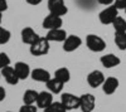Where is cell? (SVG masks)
<instances>
[{"instance_id": "cell-1", "label": "cell", "mask_w": 126, "mask_h": 112, "mask_svg": "<svg viewBox=\"0 0 126 112\" xmlns=\"http://www.w3.org/2000/svg\"><path fill=\"white\" fill-rule=\"evenodd\" d=\"M50 42L46 38V37H39L35 42L29 47V52L32 56L34 57H42V56H46L49 52V48H50Z\"/></svg>"}, {"instance_id": "cell-2", "label": "cell", "mask_w": 126, "mask_h": 112, "mask_svg": "<svg viewBox=\"0 0 126 112\" xmlns=\"http://www.w3.org/2000/svg\"><path fill=\"white\" fill-rule=\"evenodd\" d=\"M86 44L91 52H94V53L103 52L106 49V42L96 34H88L86 37Z\"/></svg>"}, {"instance_id": "cell-3", "label": "cell", "mask_w": 126, "mask_h": 112, "mask_svg": "<svg viewBox=\"0 0 126 112\" xmlns=\"http://www.w3.org/2000/svg\"><path fill=\"white\" fill-rule=\"evenodd\" d=\"M119 16V10L115 8L113 5H110L107 8H105L102 12L98 14V19L101 24L107 25V24H112L113 20Z\"/></svg>"}, {"instance_id": "cell-4", "label": "cell", "mask_w": 126, "mask_h": 112, "mask_svg": "<svg viewBox=\"0 0 126 112\" xmlns=\"http://www.w3.org/2000/svg\"><path fill=\"white\" fill-rule=\"evenodd\" d=\"M61 102H62V105L64 106V108L67 111L77 110V108H79V96H76V95L69 93V92L62 93Z\"/></svg>"}, {"instance_id": "cell-5", "label": "cell", "mask_w": 126, "mask_h": 112, "mask_svg": "<svg viewBox=\"0 0 126 112\" xmlns=\"http://www.w3.org/2000/svg\"><path fill=\"white\" fill-rule=\"evenodd\" d=\"M96 107V97L92 93H83L79 96V110L81 112H92Z\"/></svg>"}, {"instance_id": "cell-6", "label": "cell", "mask_w": 126, "mask_h": 112, "mask_svg": "<svg viewBox=\"0 0 126 112\" xmlns=\"http://www.w3.org/2000/svg\"><path fill=\"white\" fill-rule=\"evenodd\" d=\"M48 10L50 14H54L58 16L66 15L68 12L64 0H48Z\"/></svg>"}, {"instance_id": "cell-7", "label": "cell", "mask_w": 126, "mask_h": 112, "mask_svg": "<svg viewBox=\"0 0 126 112\" xmlns=\"http://www.w3.org/2000/svg\"><path fill=\"white\" fill-rule=\"evenodd\" d=\"M44 29L47 30H53V29H59L63 25V20L62 16L54 15V14H48L44 19H43V23H42Z\"/></svg>"}, {"instance_id": "cell-8", "label": "cell", "mask_w": 126, "mask_h": 112, "mask_svg": "<svg viewBox=\"0 0 126 112\" xmlns=\"http://www.w3.org/2000/svg\"><path fill=\"white\" fill-rule=\"evenodd\" d=\"M82 45V39L78 35H68L66 38V40L63 42V50L67 53H72L77 50L79 47Z\"/></svg>"}, {"instance_id": "cell-9", "label": "cell", "mask_w": 126, "mask_h": 112, "mask_svg": "<svg viewBox=\"0 0 126 112\" xmlns=\"http://www.w3.org/2000/svg\"><path fill=\"white\" fill-rule=\"evenodd\" d=\"M105 79H106V77H105V74L101 72V70L94 69V70H92V72L88 73V76H87V83L92 88H97V87L102 86V83L105 82Z\"/></svg>"}, {"instance_id": "cell-10", "label": "cell", "mask_w": 126, "mask_h": 112, "mask_svg": "<svg viewBox=\"0 0 126 112\" xmlns=\"http://www.w3.org/2000/svg\"><path fill=\"white\" fill-rule=\"evenodd\" d=\"M0 74H1V77L5 79V82L8 84H12V86L18 84L19 81H20L16 72H15V69H14V67H10V66L0 69Z\"/></svg>"}, {"instance_id": "cell-11", "label": "cell", "mask_w": 126, "mask_h": 112, "mask_svg": "<svg viewBox=\"0 0 126 112\" xmlns=\"http://www.w3.org/2000/svg\"><path fill=\"white\" fill-rule=\"evenodd\" d=\"M119 86H120V82L116 77H107L101 87L105 95H113L117 91Z\"/></svg>"}, {"instance_id": "cell-12", "label": "cell", "mask_w": 126, "mask_h": 112, "mask_svg": "<svg viewBox=\"0 0 126 112\" xmlns=\"http://www.w3.org/2000/svg\"><path fill=\"white\" fill-rule=\"evenodd\" d=\"M20 37H22V42L24 44H28V45H32L39 38V35L35 33V30L30 27L23 28L22 32H20Z\"/></svg>"}, {"instance_id": "cell-13", "label": "cell", "mask_w": 126, "mask_h": 112, "mask_svg": "<svg viewBox=\"0 0 126 112\" xmlns=\"http://www.w3.org/2000/svg\"><path fill=\"white\" fill-rule=\"evenodd\" d=\"M52 102H53V93H50L49 91H42V92H39V95H38L35 105H37L38 108L44 110Z\"/></svg>"}, {"instance_id": "cell-14", "label": "cell", "mask_w": 126, "mask_h": 112, "mask_svg": "<svg viewBox=\"0 0 126 112\" xmlns=\"http://www.w3.org/2000/svg\"><path fill=\"white\" fill-rule=\"evenodd\" d=\"M30 77L33 81L35 82H40V83H47L48 81L52 78L50 77V73L48 72L47 69H43V68H35L32 70L30 73Z\"/></svg>"}, {"instance_id": "cell-15", "label": "cell", "mask_w": 126, "mask_h": 112, "mask_svg": "<svg viewBox=\"0 0 126 112\" xmlns=\"http://www.w3.org/2000/svg\"><path fill=\"white\" fill-rule=\"evenodd\" d=\"M100 62H101L102 67H105V68H113V67H117L121 63V59L117 56L109 53V54L102 56L100 58Z\"/></svg>"}, {"instance_id": "cell-16", "label": "cell", "mask_w": 126, "mask_h": 112, "mask_svg": "<svg viewBox=\"0 0 126 112\" xmlns=\"http://www.w3.org/2000/svg\"><path fill=\"white\" fill-rule=\"evenodd\" d=\"M14 69H15V72H16V74H18L20 81L27 79L28 77H30L32 69H30L29 64L25 63V62H16L14 64Z\"/></svg>"}, {"instance_id": "cell-17", "label": "cell", "mask_w": 126, "mask_h": 112, "mask_svg": "<svg viewBox=\"0 0 126 112\" xmlns=\"http://www.w3.org/2000/svg\"><path fill=\"white\" fill-rule=\"evenodd\" d=\"M67 33L66 30H63L62 28L59 29H53V30H48V33L46 35V38L49 42H64L67 38Z\"/></svg>"}, {"instance_id": "cell-18", "label": "cell", "mask_w": 126, "mask_h": 112, "mask_svg": "<svg viewBox=\"0 0 126 112\" xmlns=\"http://www.w3.org/2000/svg\"><path fill=\"white\" fill-rule=\"evenodd\" d=\"M47 84V88L50 93H53V95H58L62 92V89H63V86H64V83L61 82L59 79L54 78V77H52L48 82L46 83Z\"/></svg>"}, {"instance_id": "cell-19", "label": "cell", "mask_w": 126, "mask_h": 112, "mask_svg": "<svg viewBox=\"0 0 126 112\" xmlns=\"http://www.w3.org/2000/svg\"><path fill=\"white\" fill-rule=\"evenodd\" d=\"M54 78L59 79L61 82L63 83H68L69 81H71V72H69V69L66 68V67H62V68H58L56 72H54Z\"/></svg>"}, {"instance_id": "cell-20", "label": "cell", "mask_w": 126, "mask_h": 112, "mask_svg": "<svg viewBox=\"0 0 126 112\" xmlns=\"http://www.w3.org/2000/svg\"><path fill=\"white\" fill-rule=\"evenodd\" d=\"M39 92H37L35 89H27L23 95V102L24 105H34L37 102Z\"/></svg>"}, {"instance_id": "cell-21", "label": "cell", "mask_w": 126, "mask_h": 112, "mask_svg": "<svg viewBox=\"0 0 126 112\" xmlns=\"http://www.w3.org/2000/svg\"><path fill=\"white\" fill-rule=\"evenodd\" d=\"M112 27L115 29V33H126V20L121 16H117L113 20Z\"/></svg>"}, {"instance_id": "cell-22", "label": "cell", "mask_w": 126, "mask_h": 112, "mask_svg": "<svg viewBox=\"0 0 126 112\" xmlns=\"http://www.w3.org/2000/svg\"><path fill=\"white\" fill-rule=\"evenodd\" d=\"M115 44L120 50H126V33H115Z\"/></svg>"}, {"instance_id": "cell-23", "label": "cell", "mask_w": 126, "mask_h": 112, "mask_svg": "<svg viewBox=\"0 0 126 112\" xmlns=\"http://www.w3.org/2000/svg\"><path fill=\"white\" fill-rule=\"evenodd\" d=\"M44 112H67V110L64 108V106L62 105V102L59 101V102H52L47 108L43 110Z\"/></svg>"}, {"instance_id": "cell-24", "label": "cell", "mask_w": 126, "mask_h": 112, "mask_svg": "<svg viewBox=\"0 0 126 112\" xmlns=\"http://www.w3.org/2000/svg\"><path fill=\"white\" fill-rule=\"evenodd\" d=\"M10 38H12V33H10V30H8V29H5L3 27H0V45L9 43Z\"/></svg>"}, {"instance_id": "cell-25", "label": "cell", "mask_w": 126, "mask_h": 112, "mask_svg": "<svg viewBox=\"0 0 126 112\" xmlns=\"http://www.w3.org/2000/svg\"><path fill=\"white\" fill-rule=\"evenodd\" d=\"M8 66H10V58L5 52H1L0 53V69H3Z\"/></svg>"}, {"instance_id": "cell-26", "label": "cell", "mask_w": 126, "mask_h": 112, "mask_svg": "<svg viewBox=\"0 0 126 112\" xmlns=\"http://www.w3.org/2000/svg\"><path fill=\"white\" fill-rule=\"evenodd\" d=\"M19 112H38V107L34 105H23Z\"/></svg>"}, {"instance_id": "cell-27", "label": "cell", "mask_w": 126, "mask_h": 112, "mask_svg": "<svg viewBox=\"0 0 126 112\" xmlns=\"http://www.w3.org/2000/svg\"><path fill=\"white\" fill-rule=\"evenodd\" d=\"M113 6L116 8L117 10L120 9H124L126 8V0H113Z\"/></svg>"}, {"instance_id": "cell-28", "label": "cell", "mask_w": 126, "mask_h": 112, "mask_svg": "<svg viewBox=\"0 0 126 112\" xmlns=\"http://www.w3.org/2000/svg\"><path fill=\"white\" fill-rule=\"evenodd\" d=\"M8 10V1L6 0H0V13H4Z\"/></svg>"}, {"instance_id": "cell-29", "label": "cell", "mask_w": 126, "mask_h": 112, "mask_svg": "<svg viewBox=\"0 0 126 112\" xmlns=\"http://www.w3.org/2000/svg\"><path fill=\"white\" fill-rule=\"evenodd\" d=\"M5 97H6V91H5L4 87L0 86V102H3V101L5 99Z\"/></svg>"}, {"instance_id": "cell-30", "label": "cell", "mask_w": 126, "mask_h": 112, "mask_svg": "<svg viewBox=\"0 0 126 112\" xmlns=\"http://www.w3.org/2000/svg\"><path fill=\"white\" fill-rule=\"evenodd\" d=\"M97 1L102 5H106V6H110V5H113V0H97Z\"/></svg>"}, {"instance_id": "cell-31", "label": "cell", "mask_w": 126, "mask_h": 112, "mask_svg": "<svg viewBox=\"0 0 126 112\" xmlns=\"http://www.w3.org/2000/svg\"><path fill=\"white\" fill-rule=\"evenodd\" d=\"M25 1L30 5H39L42 3V0H25Z\"/></svg>"}, {"instance_id": "cell-32", "label": "cell", "mask_w": 126, "mask_h": 112, "mask_svg": "<svg viewBox=\"0 0 126 112\" xmlns=\"http://www.w3.org/2000/svg\"><path fill=\"white\" fill-rule=\"evenodd\" d=\"M1 22H3V13H0V27H1Z\"/></svg>"}, {"instance_id": "cell-33", "label": "cell", "mask_w": 126, "mask_h": 112, "mask_svg": "<svg viewBox=\"0 0 126 112\" xmlns=\"http://www.w3.org/2000/svg\"><path fill=\"white\" fill-rule=\"evenodd\" d=\"M6 112H14V111H6Z\"/></svg>"}, {"instance_id": "cell-34", "label": "cell", "mask_w": 126, "mask_h": 112, "mask_svg": "<svg viewBox=\"0 0 126 112\" xmlns=\"http://www.w3.org/2000/svg\"><path fill=\"white\" fill-rule=\"evenodd\" d=\"M125 13H126V8H125Z\"/></svg>"}, {"instance_id": "cell-35", "label": "cell", "mask_w": 126, "mask_h": 112, "mask_svg": "<svg viewBox=\"0 0 126 112\" xmlns=\"http://www.w3.org/2000/svg\"><path fill=\"white\" fill-rule=\"evenodd\" d=\"M0 78H1V74H0Z\"/></svg>"}]
</instances>
